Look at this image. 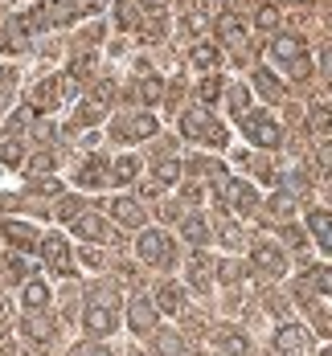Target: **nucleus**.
I'll use <instances>...</instances> for the list:
<instances>
[{"instance_id": "f257e3e1", "label": "nucleus", "mask_w": 332, "mask_h": 356, "mask_svg": "<svg viewBox=\"0 0 332 356\" xmlns=\"http://www.w3.org/2000/svg\"><path fill=\"white\" fill-rule=\"evenodd\" d=\"M271 58H275V66L287 74V78H308V70H312L308 49H303L299 37H275L271 41Z\"/></svg>"}, {"instance_id": "f03ea898", "label": "nucleus", "mask_w": 332, "mask_h": 356, "mask_svg": "<svg viewBox=\"0 0 332 356\" xmlns=\"http://www.w3.org/2000/svg\"><path fill=\"white\" fill-rule=\"evenodd\" d=\"M238 123H242L246 140L255 143V147H279V143H283V127H279L275 115H267V111H242Z\"/></svg>"}, {"instance_id": "7ed1b4c3", "label": "nucleus", "mask_w": 332, "mask_h": 356, "mask_svg": "<svg viewBox=\"0 0 332 356\" xmlns=\"http://www.w3.org/2000/svg\"><path fill=\"white\" fill-rule=\"evenodd\" d=\"M181 131L184 140H197V143H210V147H226V127H221L214 115H205V111H189L181 115Z\"/></svg>"}, {"instance_id": "20e7f679", "label": "nucleus", "mask_w": 332, "mask_h": 356, "mask_svg": "<svg viewBox=\"0 0 332 356\" xmlns=\"http://www.w3.org/2000/svg\"><path fill=\"white\" fill-rule=\"evenodd\" d=\"M136 250H140V258H144L148 266H160V270L173 266V258H177V254H173V238H168L164 229H144Z\"/></svg>"}, {"instance_id": "39448f33", "label": "nucleus", "mask_w": 332, "mask_h": 356, "mask_svg": "<svg viewBox=\"0 0 332 356\" xmlns=\"http://www.w3.org/2000/svg\"><path fill=\"white\" fill-rule=\"evenodd\" d=\"M82 323H86V332H90V336H111V332H115V323H119L115 303H111V299H95V303H86Z\"/></svg>"}, {"instance_id": "423d86ee", "label": "nucleus", "mask_w": 332, "mask_h": 356, "mask_svg": "<svg viewBox=\"0 0 332 356\" xmlns=\"http://www.w3.org/2000/svg\"><path fill=\"white\" fill-rule=\"evenodd\" d=\"M251 262H255L258 270L275 275V279L287 275V254H283V246H275V242H255L251 246Z\"/></svg>"}, {"instance_id": "0eeeda50", "label": "nucleus", "mask_w": 332, "mask_h": 356, "mask_svg": "<svg viewBox=\"0 0 332 356\" xmlns=\"http://www.w3.org/2000/svg\"><path fill=\"white\" fill-rule=\"evenodd\" d=\"M41 254H45V266H49L58 279H70L74 275V258H70L66 238H45V242H41Z\"/></svg>"}, {"instance_id": "6e6552de", "label": "nucleus", "mask_w": 332, "mask_h": 356, "mask_svg": "<svg viewBox=\"0 0 332 356\" xmlns=\"http://www.w3.org/2000/svg\"><path fill=\"white\" fill-rule=\"evenodd\" d=\"M226 197H230V205H234L242 217L258 209V193H255V184H251V180L230 177V180H226Z\"/></svg>"}, {"instance_id": "1a4fd4ad", "label": "nucleus", "mask_w": 332, "mask_h": 356, "mask_svg": "<svg viewBox=\"0 0 332 356\" xmlns=\"http://www.w3.org/2000/svg\"><path fill=\"white\" fill-rule=\"evenodd\" d=\"M127 312H132L127 320H132V327H136L140 336H148V332L156 327V320H160V307H156V303H152L148 295H136V299L127 303Z\"/></svg>"}, {"instance_id": "9d476101", "label": "nucleus", "mask_w": 332, "mask_h": 356, "mask_svg": "<svg viewBox=\"0 0 332 356\" xmlns=\"http://www.w3.org/2000/svg\"><path fill=\"white\" fill-rule=\"evenodd\" d=\"M115 136L119 140H148V136H156V115H132V119L115 123Z\"/></svg>"}, {"instance_id": "9b49d317", "label": "nucleus", "mask_w": 332, "mask_h": 356, "mask_svg": "<svg viewBox=\"0 0 332 356\" xmlns=\"http://www.w3.org/2000/svg\"><path fill=\"white\" fill-rule=\"evenodd\" d=\"M308 229H312L316 246L332 258V213L329 209H312V213H308Z\"/></svg>"}, {"instance_id": "f8f14e48", "label": "nucleus", "mask_w": 332, "mask_h": 356, "mask_svg": "<svg viewBox=\"0 0 332 356\" xmlns=\"http://www.w3.org/2000/svg\"><path fill=\"white\" fill-rule=\"evenodd\" d=\"M214 344H218L226 356H251V340H246L238 327H218V332H214Z\"/></svg>"}, {"instance_id": "ddd939ff", "label": "nucleus", "mask_w": 332, "mask_h": 356, "mask_svg": "<svg viewBox=\"0 0 332 356\" xmlns=\"http://www.w3.org/2000/svg\"><path fill=\"white\" fill-rule=\"evenodd\" d=\"M70 221H74V234H78V238H90V242H103V238H107V229H103V217L90 213V209H78Z\"/></svg>"}, {"instance_id": "4468645a", "label": "nucleus", "mask_w": 332, "mask_h": 356, "mask_svg": "<svg viewBox=\"0 0 332 356\" xmlns=\"http://www.w3.org/2000/svg\"><path fill=\"white\" fill-rule=\"evenodd\" d=\"M0 234H4V238H8V242H13L17 250H41L33 225H21V221H4V225H0Z\"/></svg>"}, {"instance_id": "2eb2a0df", "label": "nucleus", "mask_w": 332, "mask_h": 356, "mask_svg": "<svg viewBox=\"0 0 332 356\" xmlns=\"http://www.w3.org/2000/svg\"><path fill=\"white\" fill-rule=\"evenodd\" d=\"M218 29H221V41H226L230 49H242V45H246V25H242L238 13H221Z\"/></svg>"}, {"instance_id": "dca6fc26", "label": "nucleus", "mask_w": 332, "mask_h": 356, "mask_svg": "<svg viewBox=\"0 0 332 356\" xmlns=\"http://www.w3.org/2000/svg\"><path fill=\"white\" fill-rule=\"evenodd\" d=\"M111 217L119 221V225H144V209H140V201H132V197H115L111 201Z\"/></svg>"}, {"instance_id": "f3484780", "label": "nucleus", "mask_w": 332, "mask_h": 356, "mask_svg": "<svg viewBox=\"0 0 332 356\" xmlns=\"http://www.w3.org/2000/svg\"><path fill=\"white\" fill-rule=\"evenodd\" d=\"M275 348H279V356H299L303 353V327H295V323L279 327L275 332Z\"/></svg>"}, {"instance_id": "a211bd4d", "label": "nucleus", "mask_w": 332, "mask_h": 356, "mask_svg": "<svg viewBox=\"0 0 332 356\" xmlns=\"http://www.w3.org/2000/svg\"><path fill=\"white\" fill-rule=\"evenodd\" d=\"M181 234L189 246H210V225H205V217L201 213H189L181 221Z\"/></svg>"}, {"instance_id": "6ab92c4d", "label": "nucleus", "mask_w": 332, "mask_h": 356, "mask_svg": "<svg viewBox=\"0 0 332 356\" xmlns=\"http://www.w3.org/2000/svg\"><path fill=\"white\" fill-rule=\"evenodd\" d=\"M107 164H103V160H86V164H82V168H78V184H82V188H103V184H107Z\"/></svg>"}, {"instance_id": "aec40b11", "label": "nucleus", "mask_w": 332, "mask_h": 356, "mask_svg": "<svg viewBox=\"0 0 332 356\" xmlns=\"http://www.w3.org/2000/svg\"><path fill=\"white\" fill-rule=\"evenodd\" d=\"M21 332H25L29 340H37V344H45V340L54 336V323L45 320V316H37V312H29V316L21 320Z\"/></svg>"}, {"instance_id": "412c9836", "label": "nucleus", "mask_w": 332, "mask_h": 356, "mask_svg": "<svg viewBox=\"0 0 332 356\" xmlns=\"http://www.w3.org/2000/svg\"><path fill=\"white\" fill-rule=\"evenodd\" d=\"M181 303H184V295H181V286H177V283H164L160 291H156V307H160L164 316H177V312H181Z\"/></svg>"}, {"instance_id": "4be33fe9", "label": "nucleus", "mask_w": 332, "mask_h": 356, "mask_svg": "<svg viewBox=\"0 0 332 356\" xmlns=\"http://www.w3.org/2000/svg\"><path fill=\"white\" fill-rule=\"evenodd\" d=\"M21 303H25V312H37V307H45V303H49V286L41 283V279L25 283V291H21Z\"/></svg>"}, {"instance_id": "5701e85b", "label": "nucleus", "mask_w": 332, "mask_h": 356, "mask_svg": "<svg viewBox=\"0 0 332 356\" xmlns=\"http://www.w3.org/2000/svg\"><path fill=\"white\" fill-rule=\"evenodd\" d=\"M255 86L267 95V99H283V86H279V78L267 70V66H258V70H255Z\"/></svg>"}, {"instance_id": "b1692460", "label": "nucleus", "mask_w": 332, "mask_h": 356, "mask_svg": "<svg viewBox=\"0 0 332 356\" xmlns=\"http://www.w3.org/2000/svg\"><path fill=\"white\" fill-rule=\"evenodd\" d=\"M308 123H312L316 131H329L332 127V103H312V107H308Z\"/></svg>"}, {"instance_id": "393cba45", "label": "nucleus", "mask_w": 332, "mask_h": 356, "mask_svg": "<svg viewBox=\"0 0 332 356\" xmlns=\"http://www.w3.org/2000/svg\"><path fill=\"white\" fill-rule=\"evenodd\" d=\"M160 353L164 356H197V348L184 344L181 336H160Z\"/></svg>"}, {"instance_id": "a878e982", "label": "nucleus", "mask_w": 332, "mask_h": 356, "mask_svg": "<svg viewBox=\"0 0 332 356\" xmlns=\"http://www.w3.org/2000/svg\"><path fill=\"white\" fill-rule=\"evenodd\" d=\"M255 25L262 33H275V29H279V8H275V4H262L258 17H255Z\"/></svg>"}, {"instance_id": "bb28decb", "label": "nucleus", "mask_w": 332, "mask_h": 356, "mask_svg": "<svg viewBox=\"0 0 332 356\" xmlns=\"http://www.w3.org/2000/svg\"><path fill=\"white\" fill-rule=\"evenodd\" d=\"M218 62H221V54L214 49V45H197V49H193V66H201V70H214Z\"/></svg>"}, {"instance_id": "cd10ccee", "label": "nucleus", "mask_w": 332, "mask_h": 356, "mask_svg": "<svg viewBox=\"0 0 332 356\" xmlns=\"http://www.w3.org/2000/svg\"><path fill=\"white\" fill-rule=\"evenodd\" d=\"M111 172H115V180H119V184H127V180L140 172V160H136V156H123V160H119Z\"/></svg>"}, {"instance_id": "c85d7f7f", "label": "nucleus", "mask_w": 332, "mask_h": 356, "mask_svg": "<svg viewBox=\"0 0 332 356\" xmlns=\"http://www.w3.org/2000/svg\"><path fill=\"white\" fill-rule=\"evenodd\" d=\"M74 13H78V8H74V0H54L45 17H54L58 25H66V21H74Z\"/></svg>"}, {"instance_id": "c756f323", "label": "nucleus", "mask_w": 332, "mask_h": 356, "mask_svg": "<svg viewBox=\"0 0 332 356\" xmlns=\"http://www.w3.org/2000/svg\"><path fill=\"white\" fill-rule=\"evenodd\" d=\"M197 99H201V103H218L221 99V78H205V82L197 86Z\"/></svg>"}, {"instance_id": "7c9ffc66", "label": "nucleus", "mask_w": 332, "mask_h": 356, "mask_svg": "<svg viewBox=\"0 0 332 356\" xmlns=\"http://www.w3.org/2000/svg\"><path fill=\"white\" fill-rule=\"evenodd\" d=\"M308 283L316 286V291H329L332 295V266H320V270L312 266V270H308Z\"/></svg>"}, {"instance_id": "2f4dec72", "label": "nucleus", "mask_w": 332, "mask_h": 356, "mask_svg": "<svg viewBox=\"0 0 332 356\" xmlns=\"http://www.w3.org/2000/svg\"><path fill=\"white\" fill-rule=\"evenodd\" d=\"M177 177H181V164H177V160H164V164L156 168V180H160V184H177Z\"/></svg>"}, {"instance_id": "473e14b6", "label": "nucleus", "mask_w": 332, "mask_h": 356, "mask_svg": "<svg viewBox=\"0 0 332 356\" xmlns=\"http://www.w3.org/2000/svg\"><path fill=\"white\" fill-rule=\"evenodd\" d=\"M140 99H144V103H156V99H160V78H144V82H140Z\"/></svg>"}, {"instance_id": "72a5a7b5", "label": "nucleus", "mask_w": 332, "mask_h": 356, "mask_svg": "<svg viewBox=\"0 0 332 356\" xmlns=\"http://www.w3.org/2000/svg\"><path fill=\"white\" fill-rule=\"evenodd\" d=\"M221 242H226V250H242V234L234 225H221Z\"/></svg>"}, {"instance_id": "f704fd0d", "label": "nucleus", "mask_w": 332, "mask_h": 356, "mask_svg": "<svg viewBox=\"0 0 332 356\" xmlns=\"http://www.w3.org/2000/svg\"><path fill=\"white\" fill-rule=\"evenodd\" d=\"M132 21H136V4H123V8H119V25H123V29H127V25H132Z\"/></svg>"}, {"instance_id": "c9c22d12", "label": "nucleus", "mask_w": 332, "mask_h": 356, "mask_svg": "<svg viewBox=\"0 0 332 356\" xmlns=\"http://www.w3.org/2000/svg\"><path fill=\"white\" fill-rule=\"evenodd\" d=\"M316 156H320V164H324V168H329V172H332V143H324V147H320Z\"/></svg>"}, {"instance_id": "e433bc0d", "label": "nucleus", "mask_w": 332, "mask_h": 356, "mask_svg": "<svg viewBox=\"0 0 332 356\" xmlns=\"http://www.w3.org/2000/svg\"><path fill=\"white\" fill-rule=\"evenodd\" d=\"M320 70L332 78V49H324V54H320Z\"/></svg>"}, {"instance_id": "4c0bfd02", "label": "nucleus", "mask_w": 332, "mask_h": 356, "mask_svg": "<svg viewBox=\"0 0 332 356\" xmlns=\"http://www.w3.org/2000/svg\"><path fill=\"white\" fill-rule=\"evenodd\" d=\"M82 356H111V348H103V344H90V348H82Z\"/></svg>"}, {"instance_id": "58836bf2", "label": "nucleus", "mask_w": 332, "mask_h": 356, "mask_svg": "<svg viewBox=\"0 0 332 356\" xmlns=\"http://www.w3.org/2000/svg\"><path fill=\"white\" fill-rule=\"evenodd\" d=\"M99 4H103V0H86V8H99Z\"/></svg>"}, {"instance_id": "ea45409f", "label": "nucleus", "mask_w": 332, "mask_h": 356, "mask_svg": "<svg viewBox=\"0 0 332 356\" xmlns=\"http://www.w3.org/2000/svg\"><path fill=\"white\" fill-rule=\"evenodd\" d=\"M316 356H332V348H324V353H316Z\"/></svg>"}, {"instance_id": "a19ab883", "label": "nucleus", "mask_w": 332, "mask_h": 356, "mask_svg": "<svg viewBox=\"0 0 332 356\" xmlns=\"http://www.w3.org/2000/svg\"><path fill=\"white\" fill-rule=\"evenodd\" d=\"M132 356H144V353H132Z\"/></svg>"}, {"instance_id": "79ce46f5", "label": "nucleus", "mask_w": 332, "mask_h": 356, "mask_svg": "<svg viewBox=\"0 0 332 356\" xmlns=\"http://www.w3.org/2000/svg\"><path fill=\"white\" fill-rule=\"evenodd\" d=\"M329 25H332V21H329Z\"/></svg>"}]
</instances>
